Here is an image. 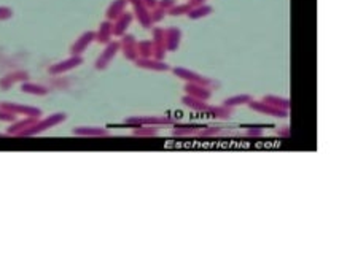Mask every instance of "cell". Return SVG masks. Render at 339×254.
Masks as SVG:
<instances>
[{
    "label": "cell",
    "mask_w": 339,
    "mask_h": 254,
    "mask_svg": "<svg viewBox=\"0 0 339 254\" xmlns=\"http://www.w3.org/2000/svg\"><path fill=\"white\" fill-rule=\"evenodd\" d=\"M66 119H67L66 113H53V114H50V116H46V118H38L34 124H32L30 127H27L26 130H22L18 137H35V135H40V134H43L45 130H48V129H53L56 126L62 124Z\"/></svg>",
    "instance_id": "cell-1"
},
{
    "label": "cell",
    "mask_w": 339,
    "mask_h": 254,
    "mask_svg": "<svg viewBox=\"0 0 339 254\" xmlns=\"http://www.w3.org/2000/svg\"><path fill=\"white\" fill-rule=\"evenodd\" d=\"M175 119L169 114H151V116H129L124 119L126 126L139 127V126H156V127H167L172 126Z\"/></svg>",
    "instance_id": "cell-2"
},
{
    "label": "cell",
    "mask_w": 339,
    "mask_h": 254,
    "mask_svg": "<svg viewBox=\"0 0 339 254\" xmlns=\"http://www.w3.org/2000/svg\"><path fill=\"white\" fill-rule=\"evenodd\" d=\"M174 75L185 81V83H196V85H203V86H207V87H214L215 86V81L212 78L209 77H204L201 75V73L195 72V70H190L187 67H175V69H171Z\"/></svg>",
    "instance_id": "cell-3"
},
{
    "label": "cell",
    "mask_w": 339,
    "mask_h": 254,
    "mask_svg": "<svg viewBox=\"0 0 339 254\" xmlns=\"http://www.w3.org/2000/svg\"><path fill=\"white\" fill-rule=\"evenodd\" d=\"M248 108L252 111H256V113H261L264 114V116H271V118H288V111L287 110H280L277 108V106H274L271 103H266L263 100H250L248 103Z\"/></svg>",
    "instance_id": "cell-4"
},
{
    "label": "cell",
    "mask_w": 339,
    "mask_h": 254,
    "mask_svg": "<svg viewBox=\"0 0 339 254\" xmlns=\"http://www.w3.org/2000/svg\"><path fill=\"white\" fill-rule=\"evenodd\" d=\"M0 108L10 111L16 116H30V118H40L42 116V110L37 106H29L22 103H14V102H0Z\"/></svg>",
    "instance_id": "cell-5"
},
{
    "label": "cell",
    "mask_w": 339,
    "mask_h": 254,
    "mask_svg": "<svg viewBox=\"0 0 339 254\" xmlns=\"http://www.w3.org/2000/svg\"><path fill=\"white\" fill-rule=\"evenodd\" d=\"M119 53V42H115V40H112L110 43L106 45V50L101 53V56L96 59L94 67L96 70H106L109 65L112 64V61L115 59V56Z\"/></svg>",
    "instance_id": "cell-6"
},
{
    "label": "cell",
    "mask_w": 339,
    "mask_h": 254,
    "mask_svg": "<svg viewBox=\"0 0 339 254\" xmlns=\"http://www.w3.org/2000/svg\"><path fill=\"white\" fill-rule=\"evenodd\" d=\"M82 64H83V57L82 56H70V57H67V59H64L61 62L53 64L51 67L48 69V73H50V75H64V73L77 69L78 65H82Z\"/></svg>",
    "instance_id": "cell-7"
},
{
    "label": "cell",
    "mask_w": 339,
    "mask_h": 254,
    "mask_svg": "<svg viewBox=\"0 0 339 254\" xmlns=\"http://www.w3.org/2000/svg\"><path fill=\"white\" fill-rule=\"evenodd\" d=\"M119 51L123 53L124 59L129 62H134L137 57V40L131 34H124L119 40Z\"/></svg>",
    "instance_id": "cell-8"
},
{
    "label": "cell",
    "mask_w": 339,
    "mask_h": 254,
    "mask_svg": "<svg viewBox=\"0 0 339 254\" xmlns=\"http://www.w3.org/2000/svg\"><path fill=\"white\" fill-rule=\"evenodd\" d=\"M127 2L131 3L132 8H134L132 14L137 18V22H139L143 29H150L153 26L151 18H150V10L143 5L142 0H127Z\"/></svg>",
    "instance_id": "cell-9"
},
{
    "label": "cell",
    "mask_w": 339,
    "mask_h": 254,
    "mask_svg": "<svg viewBox=\"0 0 339 254\" xmlns=\"http://www.w3.org/2000/svg\"><path fill=\"white\" fill-rule=\"evenodd\" d=\"M134 65L143 70H150V72H169L171 67L164 62V61H158L155 57H137L134 61Z\"/></svg>",
    "instance_id": "cell-10"
},
{
    "label": "cell",
    "mask_w": 339,
    "mask_h": 254,
    "mask_svg": "<svg viewBox=\"0 0 339 254\" xmlns=\"http://www.w3.org/2000/svg\"><path fill=\"white\" fill-rule=\"evenodd\" d=\"M206 124H187V122H174L171 134L174 137H196Z\"/></svg>",
    "instance_id": "cell-11"
},
{
    "label": "cell",
    "mask_w": 339,
    "mask_h": 254,
    "mask_svg": "<svg viewBox=\"0 0 339 254\" xmlns=\"http://www.w3.org/2000/svg\"><path fill=\"white\" fill-rule=\"evenodd\" d=\"M183 91L187 95L196 97V99H201V100H209L212 97V89L211 87L203 86V85H196V83H185Z\"/></svg>",
    "instance_id": "cell-12"
},
{
    "label": "cell",
    "mask_w": 339,
    "mask_h": 254,
    "mask_svg": "<svg viewBox=\"0 0 339 254\" xmlns=\"http://www.w3.org/2000/svg\"><path fill=\"white\" fill-rule=\"evenodd\" d=\"M72 134L77 137H90V138H102L109 137L110 132L106 127H94V126H80L72 130Z\"/></svg>",
    "instance_id": "cell-13"
},
{
    "label": "cell",
    "mask_w": 339,
    "mask_h": 254,
    "mask_svg": "<svg viewBox=\"0 0 339 254\" xmlns=\"http://www.w3.org/2000/svg\"><path fill=\"white\" fill-rule=\"evenodd\" d=\"M166 32V50L167 53H172V51H177L180 48V43H182V30L179 27H167L164 29Z\"/></svg>",
    "instance_id": "cell-14"
},
{
    "label": "cell",
    "mask_w": 339,
    "mask_h": 254,
    "mask_svg": "<svg viewBox=\"0 0 339 254\" xmlns=\"http://www.w3.org/2000/svg\"><path fill=\"white\" fill-rule=\"evenodd\" d=\"M132 19H134L132 13H129V11L121 13L115 21H112L113 22V35L123 37L126 34V30L129 29V26H131Z\"/></svg>",
    "instance_id": "cell-15"
},
{
    "label": "cell",
    "mask_w": 339,
    "mask_h": 254,
    "mask_svg": "<svg viewBox=\"0 0 339 254\" xmlns=\"http://www.w3.org/2000/svg\"><path fill=\"white\" fill-rule=\"evenodd\" d=\"M94 42V32L90 30V32H85L83 35H80V38L77 40V42L70 46V54L72 56H82L88 48H90V45Z\"/></svg>",
    "instance_id": "cell-16"
},
{
    "label": "cell",
    "mask_w": 339,
    "mask_h": 254,
    "mask_svg": "<svg viewBox=\"0 0 339 254\" xmlns=\"http://www.w3.org/2000/svg\"><path fill=\"white\" fill-rule=\"evenodd\" d=\"M112 37H113V22L106 19L99 26V30L94 32V42L107 45L112 42Z\"/></svg>",
    "instance_id": "cell-17"
},
{
    "label": "cell",
    "mask_w": 339,
    "mask_h": 254,
    "mask_svg": "<svg viewBox=\"0 0 339 254\" xmlns=\"http://www.w3.org/2000/svg\"><path fill=\"white\" fill-rule=\"evenodd\" d=\"M38 118H30V116H22V119H16L13 121L10 127L6 129V135H13V137H18L22 130H26L27 127H30Z\"/></svg>",
    "instance_id": "cell-18"
},
{
    "label": "cell",
    "mask_w": 339,
    "mask_h": 254,
    "mask_svg": "<svg viewBox=\"0 0 339 254\" xmlns=\"http://www.w3.org/2000/svg\"><path fill=\"white\" fill-rule=\"evenodd\" d=\"M182 103L187 106L188 110L198 111V113H207L209 106H211V103H207V100H201V99H196V97H191L187 94L182 97Z\"/></svg>",
    "instance_id": "cell-19"
},
{
    "label": "cell",
    "mask_w": 339,
    "mask_h": 254,
    "mask_svg": "<svg viewBox=\"0 0 339 254\" xmlns=\"http://www.w3.org/2000/svg\"><path fill=\"white\" fill-rule=\"evenodd\" d=\"M29 78V73L27 72H13V73H8V75H5L3 78H0V87L2 89H8V87H11L14 83H18V81H27Z\"/></svg>",
    "instance_id": "cell-20"
},
{
    "label": "cell",
    "mask_w": 339,
    "mask_h": 254,
    "mask_svg": "<svg viewBox=\"0 0 339 254\" xmlns=\"http://www.w3.org/2000/svg\"><path fill=\"white\" fill-rule=\"evenodd\" d=\"M232 110L234 108H228V106H225V105H212L209 106V110L206 114H209L211 118L214 119H222V121H226V119H229L232 116Z\"/></svg>",
    "instance_id": "cell-21"
},
{
    "label": "cell",
    "mask_w": 339,
    "mask_h": 254,
    "mask_svg": "<svg viewBox=\"0 0 339 254\" xmlns=\"http://www.w3.org/2000/svg\"><path fill=\"white\" fill-rule=\"evenodd\" d=\"M21 91L24 94H30V95H48V87L43 85H38V83H32V81H22L21 83Z\"/></svg>",
    "instance_id": "cell-22"
},
{
    "label": "cell",
    "mask_w": 339,
    "mask_h": 254,
    "mask_svg": "<svg viewBox=\"0 0 339 254\" xmlns=\"http://www.w3.org/2000/svg\"><path fill=\"white\" fill-rule=\"evenodd\" d=\"M127 0H113V2L110 3V6L107 8V19L109 21H115L118 16L121 13H124L126 11V6H127Z\"/></svg>",
    "instance_id": "cell-23"
},
{
    "label": "cell",
    "mask_w": 339,
    "mask_h": 254,
    "mask_svg": "<svg viewBox=\"0 0 339 254\" xmlns=\"http://www.w3.org/2000/svg\"><path fill=\"white\" fill-rule=\"evenodd\" d=\"M263 102L271 103V105H274V106H277V108H280V110H287V111H290V108H292V100L287 99V97H280V95H274V94L264 95V97H263Z\"/></svg>",
    "instance_id": "cell-24"
},
{
    "label": "cell",
    "mask_w": 339,
    "mask_h": 254,
    "mask_svg": "<svg viewBox=\"0 0 339 254\" xmlns=\"http://www.w3.org/2000/svg\"><path fill=\"white\" fill-rule=\"evenodd\" d=\"M252 99H253V97L250 95V94H236V95L228 97V99H225V100L222 102V105L228 106V108H236V106L247 105Z\"/></svg>",
    "instance_id": "cell-25"
},
{
    "label": "cell",
    "mask_w": 339,
    "mask_h": 254,
    "mask_svg": "<svg viewBox=\"0 0 339 254\" xmlns=\"http://www.w3.org/2000/svg\"><path fill=\"white\" fill-rule=\"evenodd\" d=\"M214 13V6L207 5V3H203V5H198L195 8H191V11L187 14L190 19L196 21V19H201V18H206V16L212 14Z\"/></svg>",
    "instance_id": "cell-26"
},
{
    "label": "cell",
    "mask_w": 339,
    "mask_h": 254,
    "mask_svg": "<svg viewBox=\"0 0 339 254\" xmlns=\"http://www.w3.org/2000/svg\"><path fill=\"white\" fill-rule=\"evenodd\" d=\"M158 134H159V127H156V126H139V127H132V135L134 137L150 138V137H156Z\"/></svg>",
    "instance_id": "cell-27"
},
{
    "label": "cell",
    "mask_w": 339,
    "mask_h": 254,
    "mask_svg": "<svg viewBox=\"0 0 339 254\" xmlns=\"http://www.w3.org/2000/svg\"><path fill=\"white\" fill-rule=\"evenodd\" d=\"M226 132V129L222 126H204L199 130V134L196 137H203V138H211V137H219Z\"/></svg>",
    "instance_id": "cell-28"
},
{
    "label": "cell",
    "mask_w": 339,
    "mask_h": 254,
    "mask_svg": "<svg viewBox=\"0 0 339 254\" xmlns=\"http://www.w3.org/2000/svg\"><path fill=\"white\" fill-rule=\"evenodd\" d=\"M137 56L139 57H151L153 56L151 40H140V42H137Z\"/></svg>",
    "instance_id": "cell-29"
},
{
    "label": "cell",
    "mask_w": 339,
    "mask_h": 254,
    "mask_svg": "<svg viewBox=\"0 0 339 254\" xmlns=\"http://www.w3.org/2000/svg\"><path fill=\"white\" fill-rule=\"evenodd\" d=\"M191 8L193 6L188 2H185V3H175L167 13L172 14V16H183V14H188L191 11Z\"/></svg>",
    "instance_id": "cell-30"
},
{
    "label": "cell",
    "mask_w": 339,
    "mask_h": 254,
    "mask_svg": "<svg viewBox=\"0 0 339 254\" xmlns=\"http://www.w3.org/2000/svg\"><path fill=\"white\" fill-rule=\"evenodd\" d=\"M264 127L266 126H244L245 129V135L252 137V138H258L264 134Z\"/></svg>",
    "instance_id": "cell-31"
},
{
    "label": "cell",
    "mask_w": 339,
    "mask_h": 254,
    "mask_svg": "<svg viewBox=\"0 0 339 254\" xmlns=\"http://www.w3.org/2000/svg\"><path fill=\"white\" fill-rule=\"evenodd\" d=\"M166 11L164 10H161L159 6H156V8H153V10H150V18H151V22L153 24H158V22H161L163 21L164 18H166Z\"/></svg>",
    "instance_id": "cell-32"
},
{
    "label": "cell",
    "mask_w": 339,
    "mask_h": 254,
    "mask_svg": "<svg viewBox=\"0 0 339 254\" xmlns=\"http://www.w3.org/2000/svg\"><path fill=\"white\" fill-rule=\"evenodd\" d=\"M16 119H18V116H16V114L6 111L3 108H0V121H2V122H10V124H11V122L16 121Z\"/></svg>",
    "instance_id": "cell-33"
},
{
    "label": "cell",
    "mask_w": 339,
    "mask_h": 254,
    "mask_svg": "<svg viewBox=\"0 0 339 254\" xmlns=\"http://www.w3.org/2000/svg\"><path fill=\"white\" fill-rule=\"evenodd\" d=\"M276 135L277 137H282V138H290V137H292V127H290V126L277 127L276 129Z\"/></svg>",
    "instance_id": "cell-34"
},
{
    "label": "cell",
    "mask_w": 339,
    "mask_h": 254,
    "mask_svg": "<svg viewBox=\"0 0 339 254\" xmlns=\"http://www.w3.org/2000/svg\"><path fill=\"white\" fill-rule=\"evenodd\" d=\"M177 3V0H158V6L161 10H164L166 13Z\"/></svg>",
    "instance_id": "cell-35"
},
{
    "label": "cell",
    "mask_w": 339,
    "mask_h": 254,
    "mask_svg": "<svg viewBox=\"0 0 339 254\" xmlns=\"http://www.w3.org/2000/svg\"><path fill=\"white\" fill-rule=\"evenodd\" d=\"M13 16V10L8 6H0V21H5V19H10Z\"/></svg>",
    "instance_id": "cell-36"
},
{
    "label": "cell",
    "mask_w": 339,
    "mask_h": 254,
    "mask_svg": "<svg viewBox=\"0 0 339 254\" xmlns=\"http://www.w3.org/2000/svg\"><path fill=\"white\" fill-rule=\"evenodd\" d=\"M143 5L148 8V10H153V8L158 6V0H142Z\"/></svg>",
    "instance_id": "cell-37"
},
{
    "label": "cell",
    "mask_w": 339,
    "mask_h": 254,
    "mask_svg": "<svg viewBox=\"0 0 339 254\" xmlns=\"http://www.w3.org/2000/svg\"><path fill=\"white\" fill-rule=\"evenodd\" d=\"M207 0H188V3L195 8V6H198V5H203V3H206Z\"/></svg>",
    "instance_id": "cell-38"
}]
</instances>
